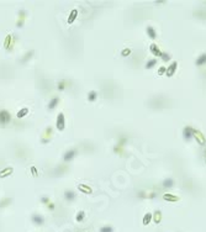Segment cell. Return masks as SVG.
Segmentation results:
<instances>
[{
  "mask_svg": "<svg viewBox=\"0 0 206 232\" xmlns=\"http://www.w3.org/2000/svg\"><path fill=\"white\" fill-rule=\"evenodd\" d=\"M193 134H194V128L190 127V126H185L184 130H183V137L185 141H190L193 138Z\"/></svg>",
  "mask_w": 206,
  "mask_h": 232,
  "instance_id": "obj_4",
  "label": "cell"
},
{
  "mask_svg": "<svg viewBox=\"0 0 206 232\" xmlns=\"http://www.w3.org/2000/svg\"><path fill=\"white\" fill-rule=\"evenodd\" d=\"M47 206H48V209H51V210H54V204H53V203H49V204H48Z\"/></svg>",
  "mask_w": 206,
  "mask_h": 232,
  "instance_id": "obj_35",
  "label": "cell"
},
{
  "mask_svg": "<svg viewBox=\"0 0 206 232\" xmlns=\"http://www.w3.org/2000/svg\"><path fill=\"white\" fill-rule=\"evenodd\" d=\"M9 204H11V199H10V197H5V199H3V200L0 201V209L5 208V206H7Z\"/></svg>",
  "mask_w": 206,
  "mask_h": 232,
  "instance_id": "obj_22",
  "label": "cell"
},
{
  "mask_svg": "<svg viewBox=\"0 0 206 232\" xmlns=\"http://www.w3.org/2000/svg\"><path fill=\"white\" fill-rule=\"evenodd\" d=\"M77 16H78V10H77V9H73V10L70 11V14H69L68 23H69V25H70V23H73V22H74V20L77 19Z\"/></svg>",
  "mask_w": 206,
  "mask_h": 232,
  "instance_id": "obj_14",
  "label": "cell"
},
{
  "mask_svg": "<svg viewBox=\"0 0 206 232\" xmlns=\"http://www.w3.org/2000/svg\"><path fill=\"white\" fill-rule=\"evenodd\" d=\"M65 85H67V81H65V80H62V81H59V84H58V89H59V90H63V89L65 88Z\"/></svg>",
  "mask_w": 206,
  "mask_h": 232,
  "instance_id": "obj_31",
  "label": "cell"
},
{
  "mask_svg": "<svg viewBox=\"0 0 206 232\" xmlns=\"http://www.w3.org/2000/svg\"><path fill=\"white\" fill-rule=\"evenodd\" d=\"M195 64L196 65H204V64H206V53H202L199 58H197Z\"/></svg>",
  "mask_w": 206,
  "mask_h": 232,
  "instance_id": "obj_18",
  "label": "cell"
},
{
  "mask_svg": "<svg viewBox=\"0 0 206 232\" xmlns=\"http://www.w3.org/2000/svg\"><path fill=\"white\" fill-rule=\"evenodd\" d=\"M131 54V49L130 48H125V49H122V52H121V56L122 57H127Z\"/></svg>",
  "mask_w": 206,
  "mask_h": 232,
  "instance_id": "obj_29",
  "label": "cell"
},
{
  "mask_svg": "<svg viewBox=\"0 0 206 232\" xmlns=\"http://www.w3.org/2000/svg\"><path fill=\"white\" fill-rule=\"evenodd\" d=\"M31 220L37 226H41V225H43V223H45L43 216H42V215H40V214H34V215H32V217H31Z\"/></svg>",
  "mask_w": 206,
  "mask_h": 232,
  "instance_id": "obj_5",
  "label": "cell"
},
{
  "mask_svg": "<svg viewBox=\"0 0 206 232\" xmlns=\"http://www.w3.org/2000/svg\"><path fill=\"white\" fill-rule=\"evenodd\" d=\"M32 54H34V51H30V52H27V53H26V56H25V57L22 58V63H25V62H26L27 59H30V58L32 57Z\"/></svg>",
  "mask_w": 206,
  "mask_h": 232,
  "instance_id": "obj_28",
  "label": "cell"
},
{
  "mask_svg": "<svg viewBox=\"0 0 206 232\" xmlns=\"http://www.w3.org/2000/svg\"><path fill=\"white\" fill-rule=\"evenodd\" d=\"M146 31H147V35H148V37H150V38H152V40H155V38H157V34H155V30H154L152 26H148V27L146 29Z\"/></svg>",
  "mask_w": 206,
  "mask_h": 232,
  "instance_id": "obj_13",
  "label": "cell"
},
{
  "mask_svg": "<svg viewBox=\"0 0 206 232\" xmlns=\"http://www.w3.org/2000/svg\"><path fill=\"white\" fill-rule=\"evenodd\" d=\"M150 49H151V52L153 53V56H155V57H161V56H162L161 49L158 48V46L155 45V43H152L151 47H150Z\"/></svg>",
  "mask_w": 206,
  "mask_h": 232,
  "instance_id": "obj_9",
  "label": "cell"
},
{
  "mask_svg": "<svg viewBox=\"0 0 206 232\" xmlns=\"http://www.w3.org/2000/svg\"><path fill=\"white\" fill-rule=\"evenodd\" d=\"M78 189L80 190L81 193H84V194H92V193H93L92 188L88 186V185H85V184H79V185H78Z\"/></svg>",
  "mask_w": 206,
  "mask_h": 232,
  "instance_id": "obj_11",
  "label": "cell"
},
{
  "mask_svg": "<svg viewBox=\"0 0 206 232\" xmlns=\"http://www.w3.org/2000/svg\"><path fill=\"white\" fill-rule=\"evenodd\" d=\"M177 67H178V62H173L169 67L167 68V72H166V76L167 77H173L174 76V73L177 70Z\"/></svg>",
  "mask_w": 206,
  "mask_h": 232,
  "instance_id": "obj_6",
  "label": "cell"
},
{
  "mask_svg": "<svg viewBox=\"0 0 206 232\" xmlns=\"http://www.w3.org/2000/svg\"><path fill=\"white\" fill-rule=\"evenodd\" d=\"M41 203L48 205L49 203H51V200H49V197H48V196H42V197H41Z\"/></svg>",
  "mask_w": 206,
  "mask_h": 232,
  "instance_id": "obj_30",
  "label": "cell"
},
{
  "mask_svg": "<svg viewBox=\"0 0 206 232\" xmlns=\"http://www.w3.org/2000/svg\"><path fill=\"white\" fill-rule=\"evenodd\" d=\"M84 219H85V212L84 211H79L77 214V216H76V220L78 222H81V221H84Z\"/></svg>",
  "mask_w": 206,
  "mask_h": 232,
  "instance_id": "obj_24",
  "label": "cell"
},
{
  "mask_svg": "<svg viewBox=\"0 0 206 232\" xmlns=\"http://www.w3.org/2000/svg\"><path fill=\"white\" fill-rule=\"evenodd\" d=\"M163 199H164V200H167V201H172V203L179 200V197L175 196V195H173V194H164L163 195Z\"/></svg>",
  "mask_w": 206,
  "mask_h": 232,
  "instance_id": "obj_15",
  "label": "cell"
},
{
  "mask_svg": "<svg viewBox=\"0 0 206 232\" xmlns=\"http://www.w3.org/2000/svg\"><path fill=\"white\" fill-rule=\"evenodd\" d=\"M20 15H21V19H19L18 23H16V26H18V27H22V26H23V18H25V11H23V10H22V11H20Z\"/></svg>",
  "mask_w": 206,
  "mask_h": 232,
  "instance_id": "obj_25",
  "label": "cell"
},
{
  "mask_svg": "<svg viewBox=\"0 0 206 232\" xmlns=\"http://www.w3.org/2000/svg\"><path fill=\"white\" fill-rule=\"evenodd\" d=\"M157 59H155V58H153V59H150L148 61L147 63H146V69H151V68H153L155 64H157Z\"/></svg>",
  "mask_w": 206,
  "mask_h": 232,
  "instance_id": "obj_21",
  "label": "cell"
},
{
  "mask_svg": "<svg viewBox=\"0 0 206 232\" xmlns=\"http://www.w3.org/2000/svg\"><path fill=\"white\" fill-rule=\"evenodd\" d=\"M152 217H153V214H151V212H147L144 216H143V221H142V223L144 226H147L148 223H150L151 221H152Z\"/></svg>",
  "mask_w": 206,
  "mask_h": 232,
  "instance_id": "obj_16",
  "label": "cell"
},
{
  "mask_svg": "<svg viewBox=\"0 0 206 232\" xmlns=\"http://www.w3.org/2000/svg\"><path fill=\"white\" fill-rule=\"evenodd\" d=\"M96 98H98V93L95 92V90H92V92H89V94H88V100L89 101H95L96 100Z\"/></svg>",
  "mask_w": 206,
  "mask_h": 232,
  "instance_id": "obj_20",
  "label": "cell"
},
{
  "mask_svg": "<svg viewBox=\"0 0 206 232\" xmlns=\"http://www.w3.org/2000/svg\"><path fill=\"white\" fill-rule=\"evenodd\" d=\"M162 59L164 61V62H168L169 59H170V54L168 53V52H162Z\"/></svg>",
  "mask_w": 206,
  "mask_h": 232,
  "instance_id": "obj_27",
  "label": "cell"
},
{
  "mask_svg": "<svg viewBox=\"0 0 206 232\" xmlns=\"http://www.w3.org/2000/svg\"><path fill=\"white\" fill-rule=\"evenodd\" d=\"M77 197V194L73 192V190H65L64 192V199L67 201H74Z\"/></svg>",
  "mask_w": 206,
  "mask_h": 232,
  "instance_id": "obj_8",
  "label": "cell"
},
{
  "mask_svg": "<svg viewBox=\"0 0 206 232\" xmlns=\"http://www.w3.org/2000/svg\"><path fill=\"white\" fill-rule=\"evenodd\" d=\"M193 137H195V138H196V141H197V142H199L200 145H205V142H206V139H205L204 135L201 134L200 131H197V130H194Z\"/></svg>",
  "mask_w": 206,
  "mask_h": 232,
  "instance_id": "obj_7",
  "label": "cell"
},
{
  "mask_svg": "<svg viewBox=\"0 0 206 232\" xmlns=\"http://www.w3.org/2000/svg\"><path fill=\"white\" fill-rule=\"evenodd\" d=\"M29 107H22V109H20V111L18 112V119H22V117H25V116H26L27 114H29Z\"/></svg>",
  "mask_w": 206,
  "mask_h": 232,
  "instance_id": "obj_19",
  "label": "cell"
},
{
  "mask_svg": "<svg viewBox=\"0 0 206 232\" xmlns=\"http://www.w3.org/2000/svg\"><path fill=\"white\" fill-rule=\"evenodd\" d=\"M10 121H11V115L9 111H6V110L0 111V125H6Z\"/></svg>",
  "mask_w": 206,
  "mask_h": 232,
  "instance_id": "obj_2",
  "label": "cell"
},
{
  "mask_svg": "<svg viewBox=\"0 0 206 232\" xmlns=\"http://www.w3.org/2000/svg\"><path fill=\"white\" fill-rule=\"evenodd\" d=\"M12 172H14L12 167H7L4 170H0V178H5L7 175H10V174H12Z\"/></svg>",
  "mask_w": 206,
  "mask_h": 232,
  "instance_id": "obj_12",
  "label": "cell"
},
{
  "mask_svg": "<svg viewBox=\"0 0 206 232\" xmlns=\"http://www.w3.org/2000/svg\"><path fill=\"white\" fill-rule=\"evenodd\" d=\"M166 72H167V68H166V67H161V68L158 69V74H159V76H163V74H166Z\"/></svg>",
  "mask_w": 206,
  "mask_h": 232,
  "instance_id": "obj_33",
  "label": "cell"
},
{
  "mask_svg": "<svg viewBox=\"0 0 206 232\" xmlns=\"http://www.w3.org/2000/svg\"><path fill=\"white\" fill-rule=\"evenodd\" d=\"M56 127L58 131H63L65 128V119H64V114L59 112L57 115V121H56Z\"/></svg>",
  "mask_w": 206,
  "mask_h": 232,
  "instance_id": "obj_1",
  "label": "cell"
},
{
  "mask_svg": "<svg viewBox=\"0 0 206 232\" xmlns=\"http://www.w3.org/2000/svg\"><path fill=\"white\" fill-rule=\"evenodd\" d=\"M152 220L155 222V223H159L161 222V220H162V212L159 211V210H157V211H154V214H153V217H152Z\"/></svg>",
  "mask_w": 206,
  "mask_h": 232,
  "instance_id": "obj_17",
  "label": "cell"
},
{
  "mask_svg": "<svg viewBox=\"0 0 206 232\" xmlns=\"http://www.w3.org/2000/svg\"><path fill=\"white\" fill-rule=\"evenodd\" d=\"M173 185H174V181H173V179H170V178H168V179H166L163 181V186L164 188H172Z\"/></svg>",
  "mask_w": 206,
  "mask_h": 232,
  "instance_id": "obj_23",
  "label": "cell"
},
{
  "mask_svg": "<svg viewBox=\"0 0 206 232\" xmlns=\"http://www.w3.org/2000/svg\"><path fill=\"white\" fill-rule=\"evenodd\" d=\"M99 231H100V232H114V227H112V226H109V225H106V226H103Z\"/></svg>",
  "mask_w": 206,
  "mask_h": 232,
  "instance_id": "obj_26",
  "label": "cell"
},
{
  "mask_svg": "<svg viewBox=\"0 0 206 232\" xmlns=\"http://www.w3.org/2000/svg\"><path fill=\"white\" fill-rule=\"evenodd\" d=\"M9 42H11V36H7L5 40V48L9 49Z\"/></svg>",
  "mask_w": 206,
  "mask_h": 232,
  "instance_id": "obj_32",
  "label": "cell"
},
{
  "mask_svg": "<svg viewBox=\"0 0 206 232\" xmlns=\"http://www.w3.org/2000/svg\"><path fill=\"white\" fill-rule=\"evenodd\" d=\"M31 173L34 174L35 177H37V175H38V174H37V169H36V167H35V165H32V167H31Z\"/></svg>",
  "mask_w": 206,
  "mask_h": 232,
  "instance_id": "obj_34",
  "label": "cell"
},
{
  "mask_svg": "<svg viewBox=\"0 0 206 232\" xmlns=\"http://www.w3.org/2000/svg\"><path fill=\"white\" fill-rule=\"evenodd\" d=\"M77 153H78V151L76 150V148H72V150L67 151V152L63 154V161H64L65 163H68V162L73 161V158L77 156Z\"/></svg>",
  "mask_w": 206,
  "mask_h": 232,
  "instance_id": "obj_3",
  "label": "cell"
},
{
  "mask_svg": "<svg viewBox=\"0 0 206 232\" xmlns=\"http://www.w3.org/2000/svg\"><path fill=\"white\" fill-rule=\"evenodd\" d=\"M59 101H61V100H59V98H58V96H54V98L52 99V100L49 101V104H48V109H49V110L56 109V106L59 104Z\"/></svg>",
  "mask_w": 206,
  "mask_h": 232,
  "instance_id": "obj_10",
  "label": "cell"
}]
</instances>
